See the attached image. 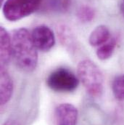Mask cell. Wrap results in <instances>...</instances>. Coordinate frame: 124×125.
<instances>
[{"label": "cell", "instance_id": "12", "mask_svg": "<svg viewBox=\"0 0 124 125\" xmlns=\"http://www.w3.org/2000/svg\"><path fill=\"white\" fill-rule=\"evenodd\" d=\"M77 16L81 22H90L94 17V9L89 5H82L77 11Z\"/></svg>", "mask_w": 124, "mask_h": 125}, {"label": "cell", "instance_id": "7", "mask_svg": "<svg viewBox=\"0 0 124 125\" xmlns=\"http://www.w3.org/2000/svg\"><path fill=\"white\" fill-rule=\"evenodd\" d=\"M0 79V103L1 105L3 106L10 100L13 93V83L12 78L6 70L5 66L3 65H1Z\"/></svg>", "mask_w": 124, "mask_h": 125}, {"label": "cell", "instance_id": "15", "mask_svg": "<svg viewBox=\"0 0 124 125\" xmlns=\"http://www.w3.org/2000/svg\"><path fill=\"white\" fill-rule=\"evenodd\" d=\"M4 0H0V4H1V6H3V5H4Z\"/></svg>", "mask_w": 124, "mask_h": 125}, {"label": "cell", "instance_id": "4", "mask_svg": "<svg viewBox=\"0 0 124 125\" xmlns=\"http://www.w3.org/2000/svg\"><path fill=\"white\" fill-rule=\"evenodd\" d=\"M79 79L70 70L60 68L52 72L47 79V86L53 91L70 93L79 84Z\"/></svg>", "mask_w": 124, "mask_h": 125}, {"label": "cell", "instance_id": "5", "mask_svg": "<svg viewBox=\"0 0 124 125\" xmlns=\"http://www.w3.org/2000/svg\"><path fill=\"white\" fill-rule=\"evenodd\" d=\"M31 36L37 50L42 52L50 50L55 44V37L53 31L44 25L35 27L31 33Z\"/></svg>", "mask_w": 124, "mask_h": 125}, {"label": "cell", "instance_id": "13", "mask_svg": "<svg viewBox=\"0 0 124 125\" xmlns=\"http://www.w3.org/2000/svg\"><path fill=\"white\" fill-rule=\"evenodd\" d=\"M3 125H20L15 120H12V119H10V120H7L6 121Z\"/></svg>", "mask_w": 124, "mask_h": 125}, {"label": "cell", "instance_id": "14", "mask_svg": "<svg viewBox=\"0 0 124 125\" xmlns=\"http://www.w3.org/2000/svg\"><path fill=\"white\" fill-rule=\"evenodd\" d=\"M121 12H122V13H123V15H124V0L122 1V3H121Z\"/></svg>", "mask_w": 124, "mask_h": 125}, {"label": "cell", "instance_id": "3", "mask_svg": "<svg viewBox=\"0 0 124 125\" xmlns=\"http://www.w3.org/2000/svg\"><path fill=\"white\" fill-rule=\"evenodd\" d=\"M42 0H7L2 12L4 18L10 21H17L36 12Z\"/></svg>", "mask_w": 124, "mask_h": 125}, {"label": "cell", "instance_id": "6", "mask_svg": "<svg viewBox=\"0 0 124 125\" xmlns=\"http://www.w3.org/2000/svg\"><path fill=\"white\" fill-rule=\"evenodd\" d=\"M78 110L70 103H62L55 110L57 125H76L78 119Z\"/></svg>", "mask_w": 124, "mask_h": 125}, {"label": "cell", "instance_id": "8", "mask_svg": "<svg viewBox=\"0 0 124 125\" xmlns=\"http://www.w3.org/2000/svg\"><path fill=\"white\" fill-rule=\"evenodd\" d=\"M1 39V65L5 66L10 62L12 57V47L11 36L4 29V27L0 29Z\"/></svg>", "mask_w": 124, "mask_h": 125}, {"label": "cell", "instance_id": "9", "mask_svg": "<svg viewBox=\"0 0 124 125\" xmlns=\"http://www.w3.org/2000/svg\"><path fill=\"white\" fill-rule=\"evenodd\" d=\"M110 38L109 29L104 25H100L96 27L91 33L89 37V42L92 46L99 47L109 41Z\"/></svg>", "mask_w": 124, "mask_h": 125}, {"label": "cell", "instance_id": "10", "mask_svg": "<svg viewBox=\"0 0 124 125\" xmlns=\"http://www.w3.org/2000/svg\"><path fill=\"white\" fill-rule=\"evenodd\" d=\"M115 47L116 39L115 38H110L109 41L98 47L96 50V55L98 58L102 61L110 58L113 55Z\"/></svg>", "mask_w": 124, "mask_h": 125}, {"label": "cell", "instance_id": "1", "mask_svg": "<svg viewBox=\"0 0 124 125\" xmlns=\"http://www.w3.org/2000/svg\"><path fill=\"white\" fill-rule=\"evenodd\" d=\"M12 57L16 64L26 71H33L38 62L37 48L28 29H15L11 34Z\"/></svg>", "mask_w": 124, "mask_h": 125}, {"label": "cell", "instance_id": "2", "mask_svg": "<svg viewBox=\"0 0 124 125\" xmlns=\"http://www.w3.org/2000/svg\"><path fill=\"white\" fill-rule=\"evenodd\" d=\"M77 73L79 80L91 96L97 97L103 92L104 78L99 67L90 60H83L78 63Z\"/></svg>", "mask_w": 124, "mask_h": 125}, {"label": "cell", "instance_id": "11", "mask_svg": "<svg viewBox=\"0 0 124 125\" xmlns=\"http://www.w3.org/2000/svg\"><path fill=\"white\" fill-rule=\"evenodd\" d=\"M113 93L118 100H124V74L117 76L112 84Z\"/></svg>", "mask_w": 124, "mask_h": 125}]
</instances>
